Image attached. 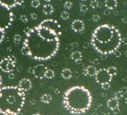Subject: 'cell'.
Wrapping results in <instances>:
<instances>
[{
	"label": "cell",
	"mask_w": 127,
	"mask_h": 115,
	"mask_svg": "<svg viewBox=\"0 0 127 115\" xmlns=\"http://www.w3.org/2000/svg\"><path fill=\"white\" fill-rule=\"evenodd\" d=\"M60 40H52L41 36L36 29L32 28L26 34L23 46L28 49V56L38 61H47L57 54Z\"/></svg>",
	"instance_id": "1"
},
{
	"label": "cell",
	"mask_w": 127,
	"mask_h": 115,
	"mask_svg": "<svg viewBox=\"0 0 127 115\" xmlns=\"http://www.w3.org/2000/svg\"><path fill=\"white\" fill-rule=\"evenodd\" d=\"M122 39L120 31L115 26L102 24L94 29L91 44L98 54L107 55L117 51L122 44Z\"/></svg>",
	"instance_id": "2"
},
{
	"label": "cell",
	"mask_w": 127,
	"mask_h": 115,
	"mask_svg": "<svg viewBox=\"0 0 127 115\" xmlns=\"http://www.w3.org/2000/svg\"><path fill=\"white\" fill-rule=\"evenodd\" d=\"M92 96L85 87L75 86L68 88L63 96V104L69 113L82 114L91 108Z\"/></svg>",
	"instance_id": "3"
},
{
	"label": "cell",
	"mask_w": 127,
	"mask_h": 115,
	"mask_svg": "<svg viewBox=\"0 0 127 115\" xmlns=\"http://www.w3.org/2000/svg\"><path fill=\"white\" fill-rule=\"evenodd\" d=\"M25 92L18 86H6L0 88V113L3 115H17L25 104Z\"/></svg>",
	"instance_id": "4"
},
{
	"label": "cell",
	"mask_w": 127,
	"mask_h": 115,
	"mask_svg": "<svg viewBox=\"0 0 127 115\" xmlns=\"http://www.w3.org/2000/svg\"><path fill=\"white\" fill-rule=\"evenodd\" d=\"M14 15L11 8L0 4V30L5 31L14 22Z\"/></svg>",
	"instance_id": "5"
},
{
	"label": "cell",
	"mask_w": 127,
	"mask_h": 115,
	"mask_svg": "<svg viewBox=\"0 0 127 115\" xmlns=\"http://www.w3.org/2000/svg\"><path fill=\"white\" fill-rule=\"evenodd\" d=\"M16 64V57L14 55H9L2 59L0 62V70L6 73L13 72V70L15 69Z\"/></svg>",
	"instance_id": "6"
},
{
	"label": "cell",
	"mask_w": 127,
	"mask_h": 115,
	"mask_svg": "<svg viewBox=\"0 0 127 115\" xmlns=\"http://www.w3.org/2000/svg\"><path fill=\"white\" fill-rule=\"evenodd\" d=\"M111 74L108 72L107 69H100L97 71L95 75V79L96 82L98 83L99 85H104V84H110L112 80Z\"/></svg>",
	"instance_id": "7"
},
{
	"label": "cell",
	"mask_w": 127,
	"mask_h": 115,
	"mask_svg": "<svg viewBox=\"0 0 127 115\" xmlns=\"http://www.w3.org/2000/svg\"><path fill=\"white\" fill-rule=\"evenodd\" d=\"M39 24L46 28H48V29H51V30H53L54 32L58 34L59 36L62 35V27L61 25L58 23L57 21L53 20V19H47V20L42 21Z\"/></svg>",
	"instance_id": "8"
},
{
	"label": "cell",
	"mask_w": 127,
	"mask_h": 115,
	"mask_svg": "<svg viewBox=\"0 0 127 115\" xmlns=\"http://www.w3.org/2000/svg\"><path fill=\"white\" fill-rule=\"evenodd\" d=\"M48 70V68L46 67L44 64H37L33 67L32 74L34 75L35 78L39 79H43L45 78L46 71Z\"/></svg>",
	"instance_id": "9"
},
{
	"label": "cell",
	"mask_w": 127,
	"mask_h": 115,
	"mask_svg": "<svg viewBox=\"0 0 127 115\" xmlns=\"http://www.w3.org/2000/svg\"><path fill=\"white\" fill-rule=\"evenodd\" d=\"M71 28L74 32H78V33H82L84 31V28H85V25L84 23L82 20H74L71 24Z\"/></svg>",
	"instance_id": "10"
},
{
	"label": "cell",
	"mask_w": 127,
	"mask_h": 115,
	"mask_svg": "<svg viewBox=\"0 0 127 115\" xmlns=\"http://www.w3.org/2000/svg\"><path fill=\"white\" fill-rule=\"evenodd\" d=\"M18 88H20L21 90H23V92H27V91L31 90L32 88V83L31 81V79H21L18 84Z\"/></svg>",
	"instance_id": "11"
},
{
	"label": "cell",
	"mask_w": 127,
	"mask_h": 115,
	"mask_svg": "<svg viewBox=\"0 0 127 115\" xmlns=\"http://www.w3.org/2000/svg\"><path fill=\"white\" fill-rule=\"evenodd\" d=\"M107 107H108L110 110H112L114 113H118V110H119V101H118L117 98L116 97H112L110 99H108L107 103Z\"/></svg>",
	"instance_id": "12"
},
{
	"label": "cell",
	"mask_w": 127,
	"mask_h": 115,
	"mask_svg": "<svg viewBox=\"0 0 127 115\" xmlns=\"http://www.w3.org/2000/svg\"><path fill=\"white\" fill-rule=\"evenodd\" d=\"M97 71H98V70L96 69L95 66L94 65H89L86 69H84L83 70V74L88 75V76H91V77H95Z\"/></svg>",
	"instance_id": "13"
},
{
	"label": "cell",
	"mask_w": 127,
	"mask_h": 115,
	"mask_svg": "<svg viewBox=\"0 0 127 115\" xmlns=\"http://www.w3.org/2000/svg\"><path fill=\"white\" fill-rule=\"evenodd\" d=\"M71 59L76 63H79L82 60V54L80 51H73L71 53Z\"/></svg>",
	"instance_id": "14"
},
{
	"label": "cell",
	"mask_w": 127,
	"mask_h": 115,
	"mask_svg": "<svg viewBox=\"0 0 127 115\" xmlns=\"http://www.w3.org/2000/svg\"><path fill=\"white\" fill-rule=\"evenodd\" d=\"M105 6L109 10H113L117 6V0H105Z\"/></svg>",
	"instance_id": "15"
},
{
	"label": "cell",
	"mask_w": 127,
	"mask_h": 115,
	"mask_svg": "<svg viewBox=\"0 0 127 115\" xmlns=\"http://www.w3.org/2000/svg\"><path fill=\"white\" fill-rule=\"evenodd\" d=\"M61 76L63 79H70L72 77H73V72L70 69H67V68H64L62 70L61 72Z\"/></svg>",
	"instance_id": "16"
},
{
	"label": "cell",
	"mask_w": 127,
	"mask_h": 115,
	"mask_svg": "<svg viewBox=\"0 0 127 115\" xmlns=\"http://www.w3.org/2000/svg\"><path fill=\"white\" fill-rule=\"evenodd\" d=\"M0 4L9 7V8L17 6L16 5V0H0Z\"/></svg>",
	"instance_id": "17"
},
{
	"label": "cell",
	"mask_w": 127,
	"mask_h": 115,
	"mask_svg": "<svg viewBox=\"0 0 127 115\" xmlns=\"http://www.w3.org/2000/svg\"><path fill=\"white\" fill-rule=\"evenodd\" d=\"M43 13L46 15H49L54 13V7L49 4H47L43 6Z\"/></svg>",
	"instance_id": "18"
},
{
	"label": "cell",
	"mask_w": 127,
	"mask_h": 115,
	"mask_svg": "<svg viewBox=\"0 0 127 115\" xmlns=\"http://www.w3.org/2000/svg\"><path fill=\"white\" fill-rule=\"evenodd\" d=\"M51 101H52V96L48 94H44L40 96V102L43 104H50Z\"/></svg>",
	"instance_id": "19"
},
{
	"label": "cell",
	"mask_w": 127,
	"mask_h": 115,
	"mask_svg": "<svg viewBox=\"0 0 127 115\" xmlns=\"http://www.w3.org/2000/svg\"><path fill=\"white\" fill-rule=\"evenodd\" d=\"M55 77V71L51 69H48L47 71H46V74H45V78L46 79H53Z\"/></svg>",
	"instance_id": "20"
},
{
	"label": "cell",
	"mask_w": 127,
	"mask_h": 115,
	"mask_svg": "<svg viewBox=\"0 0 127 115\" xmlns=\"http://www.w3.org/2000/svg\"><path fill=\"white\" fill-rule=\"evenodd\" d=\"M107 70H108V72L111 74L112 77L116 76V74H117V69H116L115 66H110V67L107 68Z\"/></svg>",
	"instance_id": "21"
},
{
	"label": "cell",
	"mask_w": 127,
	"mask_h": 115,
	"mask_svg": "<svg viewBox=\"0 0 127 115\" xmlns=\"http://www.w3.org/2000/svg\"><path fill=\"white\" fill-rule=\"evenodd\" d=\"M60 17H61L62 20H68L69 17H70V14H69V13L67 11H63L61 13V14H60Z\"/></svg>",
	"instance_id": "22"
},
{
	"label": "cell",
	"mask_w": 127,
	"mask_h": 115,
	"mask_svg": "<svg viewBox=\"0 0 127 115\" xmlns=\"http://www.w3.org/2000/svg\"><path fill=\"white\" fill-rule=\"evenodd\" d=\"M98 6H99V3H98V0H92V1H91V7L92 9H97Z\"/></svg>",
	"instance_id": "23"
},
{
	"label": "cell",
	"mask_w": 127,
	"mask_h": 115,
	"mask_svg": "<svg viewBox=\"0 0 127 115\" xmlns=\"http://www.w3.org/2000/svg\"><path fill=\"white\" fill-rule=\"evenodd\" d=\"M21 41H22V36H21L20 34H15L14 36V42L16 45H18Z\"/></svg>",
	"instance_id": "24"
},
{
	"label": "cell",
	"mask_w": 127,
	"mask_h": 115,
	"mask_svg": "<svg viewBox=\"0 0 127 115\" xmlns=\"http://www.w3.org/2000/svg\"><path fill=\"white\" fill-rule=\"evenodd\" d=\"M31 5L33 8H38L40 5V1L39 0H32V2H31Z\"/></svg>",
	"instance_id": "25"
},
{
	"label": "cell",
	"mask_w": 127,
	"mask_h": 115,
	"mask_svg": "<svg viewBox=\"0 0 127 115\" xmlns=\"http://www.w3.org/2000/svg\"><path fill=\"white\" fill-rule=\"evenodd\" d=\"M72 6H73V3L71 2V1H66V2L64 4V7L66 10L71 9V8H72Z\"/></svg>",
	"instance_id": "26"
},
{
	"label": "cell",
	"mask_w": 127,
	"mask_h": 115,
	"mask_svg": "<svg viewBox=\"0 0 127 115\" xmlns=\"http://www.w3.org/2000/svg\"><path fill=\"white\" fill-rule=\"evenodd\" d=\"M80 11L82 12V13H86L88 11V6L86 5H81L80 6Z\"/></svg>",
	"instance_id": "27"
},
{
	"label": "cell",
	"mask_w": 127,
	"mask_h": 115,
	"mask_svg": "<svg viewBox=\"0 0 127 115\" xmlns=\"http://www.w3.org/2000/svg\"><path fill=\"white\" fill-rule=\"evenodd\" d=\"M20 20L22 21L23 23H28V21H29V19H28L27 15H24V14H23V15H21V16H20Z\"/></svg>",
	"instance_id": "28"
},
{
	"label": "cell",
	"mask_w": 127,
	"mask_h": 115,
	"mask_svg": "<svg viewBox=\"0 0 127 115\" xmlns=\"http://www.w3.org/2000/svg\"><path fill=\"white\" fill-rule=\"evenodd\" d=\"M99 20H100L99 15H98V14H94V15H92V21L93 22L97 23V22H98Z\"/></svg>",
	"instance_id": "29"
},
{
	"label": "cell",
	"mask_w": 127,
	"mask_h": 115,
	"mask_svg": "<svg viewBox=\"0 0 127 115\" xmlns=\"http://www.w3.org/2000/svg\"><path fill=\"white\" fill-rule=\"evenodd\" d=\"M4 38H5V31H3V30H0V44L3 42Z\"/></svg>",
	"instance_id": "30"
},
{
	"label": "cell",
	"mask_w": 127,
	"mask_h": 115,
	"mask_svg": "<svg viewBox=\"0 0 127 115\" xmlns=\"http://www.w3.org/2000/svg\"><path fill=\"white\" fill-rule=\"evenodd\" d=\"M30 17H31V19H32V20L35 21V20H37V19H38V14H35V13H32V14H30Z\"/></svg>",
	"instance_id": "31"
},
{
	"label": "cell",
	"mask_w": 127,
	"mask_h": 115,
	"mask_svg": "<svg viewBox=\"0 0 127 115\" xmlns=\"http://www.w3.org/2000/svg\"><path fill=\"white\" fill-rule=\"evenodd\" d=\"M8 79H15V74H14V72H10V73H8Z\"/></svg>",
	"instance_id": "32"
},
{
	"label": "cell",
	"mask_w": 127,
	"mask_h": 115,
	"mask_svg": "<svg viewBox=\"0 0 127 115\" xmlns=\"http://www.w3.org/2000/svg\"><path fill=\"white\" fill-rule=\"evenodd\" d=\"M101 88H102L104 90H107V89L110 88V84H104V85L101 86Z\"/></svg>",
	"instance_id": "33"
},
{
	"label": "cell",
	"mask_w": 127,
	"mask_h": 115,
	"mask_svg": "<svg viewBox=\"0 0 127 115\" xmlns=\"http://www.w3.org/2000/svg\"><path fill=\"white\" fill-rule=\"evenodd\" d=\"M120 92H121V94H122L123 95H125V94L127 93V88H123L122 89L120 90Z\"/></svg>",
	"instance_id": "34"
},
{
	"label": "cell",
	"mask_w": 127,
	"mask_h": 115,
	"mask_svg": "<svg viewBox=\"0 0 127 115\" xmlns=\"http://www.w3.org/2000/svg\"><path fill=\"white\" fill-rule=\"evenodd\" d=\"M31 29H32V28H30V27H26L24 29V30H23V32H24V34L25 35H26V34H28L30 32V30H31Z\"/></svg>",
	"instance_id": "35"
},
{
	"label": "cell",
	"mask_w": 127,
	"mask_h": 115,
	"mask_svg": "<svg viewBox=\"0 0 127 115\" xmlns=\"http://www.w3.org/2000/svg\"><path fill=\"white\" fill-rule=\"evenodd\" d=\"M110 11H111V10H109V9H107V8H106V10L104 11V14H105V15H108V14H110Z\"/></svg>",
	"instance_id": "36"
},
{
	"label": "cell",
	"mask_w": 127,
	"mask_h": 115,
	"mask_svg": "<svg viewBox=\"0 0 127 115\" xmlns=\"http://www.w3.org/2000/svg\"><path fill=\"white\" fill-rule=\"evenodd\" d=\"M97 64H98V59H95V60H93L92 61V65H97Z\"/></svg>",
	"instance_id": "37"
},
{
	"label": "cell",
	"mask_w": 127,
	"mask_h": 115,
	"mask_svg": "<svg viewBox=\"0 0 127 115\" xmlns=\"http://www.w3.org/2000/svg\"><path fill=\"white\" fill-rule=\"evenodd\" d=\"M114 54H115V55H116V57H119L121 55V53L119 52V51H116V52L114 53Z\"/></svg>",
	"instance_id": "38"
},
{
	"label": "cell",
	"mask_w": 127,
	"mask_h": 115,
	"mask_svg": "<svg viewBox=\"0 0 127 115\" xmlns=\"http://www.w3.org/2000/svg\"><path fill=\"white\" fill-rule=\"evenodd\" d=\"M71 45H72L73 48H75V47H77V46H78V43H77V42H73V43H72Z\"/></svg>",
	"instance_id": "39"
},
{
	"label": "cell",
	"mask_w": 127,
	"mask_h": 115,
	"mask_svg": "<svg viewBox=\"0 0 127 115\" xmlns=\"http://www.w3.org/2000/svg\"><path fill=\"white\" fill-rule=\"evenodd\" d=\"M122 43H124V44H125V45H127V38H123V39H122Z\"/></svg>",
	"instance_id": "40"
},
{
	"label": "cell",
	"mask_w": 127,
	"mask_h": 115,
	"mask_svg": "<svg viewBox=\"0 0 127 115\" xmlns=\"http://www.w3.org/2000/svg\"><path fill=\"white\" fill-rule=\"evenodd\" d=\"M2 88V77L0 75V88Z\"/></svg>",
	"instance_id": "41"
},
{
	"label": "cell",
	"mask_w": 127,
	"mask_h": 115,
	"mask_svg": "<svg viewBox=\"0 0 127 115\" xmlns=\"http://www.w3.org/2000/svg\"><path fill=\"white\" fill-rule=\"evenodd\" d=\"M89 46H88V43H84L83 44V47L84 48H86V47H88Z\"/></svg>",
	"instance_id": "42"
},
{
	"label": "cell",
	"mask_w": 127,
	"mask_h": 115,
	"mask_svg": "<svg viewBox=\"0 0 127 115\" xmlns=\"http://www.w3.org/2000/svg\"><path fill=\"white\" fill-rule=\"evenodd\" d=\"M122 21H123V22H124L125 23H127V18H123V19H122Z\"/></svg>",
	"instance_id": "43"
},
{
	"label": "cell",
	"mask_w": 127,
	"mask_h": 115,
	"mask_svg": "<svg viewBox=\"0 0 127 115\" xmlns=\"http://www.w3.org/2000/svg\"><path fill=\"white\" fill-rule=\"evenodd\" d=\"M55 93H56V94H59V93H60V91H59L58 89H55Z\"/></svg>",
	"instance_id": "44"
},
{
	"label": "cell",
	"mask_w": 127,
	"mask_h": 115,
	"mask_svg": "<svg viewBox=\"0 0 127 115\" xmlns=\"http://www.w3.org/2000/svg\"><path fill=\"white\" fill-rule=\"evenodd\" d=\"M44 1H46V2H47V3H49V2H51L52 0H44Z\"/></svg>",
	"instance_id": "45"
},
{
	"label": "cell",
	"mask_w": 127,
	"mask_h": 115,
	"mask_svg": "<svg viewBox=\"0 0 127 115\" xmlns=\"http://www.w3.org/2000/svg\"><path fill=\"white\" fill-rule=\"evenodd\" d=\"M7 51H12V47H7Z\"/></svg>",
	"instance_id": "46"
},
{
	"label": "cell",
	"mask_w": 127,
	"mask_h": 115,
	"mask_svg": "<svg viewBox=\"0 0 127 115\" xmlns=\"http://www.w3.org/2000/svg\"><path fill=\"white\" fill-rule=\"evenodd\" d=\"M32 115H41V114H39V113H34V114H32Z\"/></svg>",
	"instance_id": "47"
},
{
	"label": "cell",
	"mask_w": 127,
	"mask_h": 115,
	"mask_svg": "<svg viewBox=\"0 0 127 115\" xmlns=\"http://www.w3.org/2000/svg\"><path fill=\"white\" fill-rule=\"evenodd\" d=\"M125 55H126V56H127V50H126V51H125Z\"/></svg>",
	"instance_id": "48"
},
{
	"label": "cell",
	"mask_w": 127,
	"mask_h": 115,
	"mask_svg": "<svg viewBox=\"0 0 127 115\" xmlns=\"http://www.w3.org/2000/svg\"><path fill=\"white\" fill-rule=\"evenodd\" d=\"M125 104H127V97L125 98Z\"/></svg>",
	"instance_id": "49"
},
{
	"label": "cell",
	"mask_w": 127,
	"mask_h": 115,
	"mask_svg": "<svg viewBox=\"0 0 127 115\" xmlns=\"http://www.w3.org/2000/svg\"><path fill=\"white\" fill-rule=\"evenodd\" d=\"M80 1H82V2H84V1H87V0H80Z\"/></svg>",
	"instance_id": "50"
},
{
	"label": "cell",
	"mask_w": 127,
	"mask_h": 115,
	"mask_svg": "<svg viewBox=\"0 0 127 115\" xmlns=\"http://www.w3.org/2000/svg\"><path fill=\"white\" fill-rule=\"evenodd\" d=\"M20 113H19V114H17V115H23V114H20Z\"/></svg>",
	"instance_id": "51"
},
{
	"label": "cell",
	"mask_w": 127,
	"mask_h": 115,
	"mask_svg": "<svg viewBox=\"0 0 127 115\" xmlns=\"http://www.w3.org/2000/svg\"><path fill=\"white\" fill-rule=\"evenodd\" d=\"M0 115H3V114H2V113H0Z\"/></svg>",
	"instance_id": "52"
}]
</instances>
